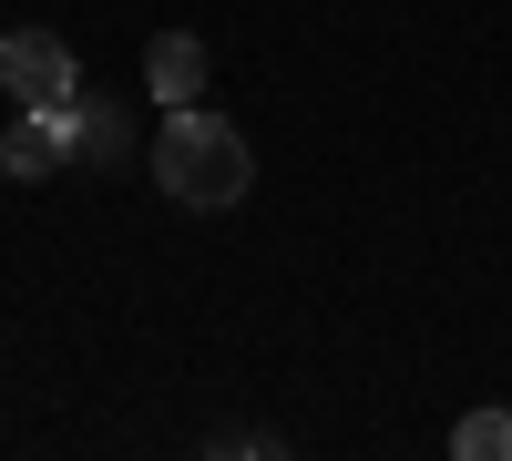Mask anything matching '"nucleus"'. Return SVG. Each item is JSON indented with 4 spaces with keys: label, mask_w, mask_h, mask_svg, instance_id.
<instances>
[{
    "label": "nucleus",
    "mask_w": 512,
    "mask_h": 461,
    "mask_svg": "<svg viewBox=\"0 0 512 461\" xmlns=\"http://www.w3.org/2000/svg\"><path fill=\"white\" fill-rule=\"evenodd\" d=\"M62 144H72V164H123V103L72 93L62 103Z\"/></svg>",
    "instance_id": "5"
},
{
    "label": "nucleus",
    "mask_w": 512,
    "mask_h": 461,
    "mask_svg": "<svg viewBox=\"0 0 512 461\" xmlns=\"http://www.w3.org/2000/svg\"><path fill=\"white\" fill-rule=\"evenodd\" d=\"M0 82H11V103H31V113H62L72 93H82V72H72V41L62 31H0Z\"/></svg>",
    "instance_id": "2"
},
{
    "label": "nucleus",
    "mask_w": 512,
    "mask_h": 461,
    "mask_svg": "<svg viewBox=\"0 0 512 461\" xmlns=\"http://www.w3.org/2000/svg\"><path fill=\"white\" fill-rule=\"evenodd\" d=\"M154 185L175 205H195V216H226V205H246V185H256V154H246V134L226 113L175 103L164 134H154Z\"/></svg>",
    "instance_id": "1"
},
{
    "label": "nucleus",
    "mask_w": 512,
    "mask_h": 461,
    "mask_svg": "<svg viewBox=\"0 0 512 461\" xmlns=\"http://www.w3.org/2000/svg\"><path fill=\"white\" fill-rule=\"evenodd\" d=\"M205 72H216V62H205L195 31H154V41H144V82H154L164 113H175V103H205Z\"/></svg>",
    "instance_id": "3"
},
{
    "label": "nucleus",
    "mask_w": 512,
    "mask_h": 461,
    "mask_svg": "<svg viewBox=\"0 0 512 461\" xmlns=\"http://www.w3.org/2000/svg\"><path fill=\"white\" fill-rule=\"evenodd\" d=\"M52 164H72V144H62V113H11V134H0V175L11 185H41L52 175Z\"/></svg>",
    "instance_id": "4"
},
{
    "label": "nucleus",
    "mask_w": 512,
    "mask_h": 461,
    "mask_svg": "<svg viewBox=\"0 0 512 461\" xmlns=\"http://www.w3.org/2000/svg\"><path fill=\"white\" fill-rule=\"evenodd\" d=\"M451 451H461V461H512V410H461V421H451Z\"/></svg>",
    "instance_id": "6"
}]
</instances>
